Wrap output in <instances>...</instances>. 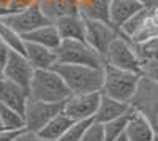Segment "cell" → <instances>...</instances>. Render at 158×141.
I'll return each mask as SVG.
<instances>
[{"label":"cell","mask_w":158,"mask_h":141,"mask_svg":"<svg viewBox=\"0 0 158 141\" xmlns=\"http://www.w3.org/2000/svg\"><path fill=\"white\" fill-rule=\"evenodd\" d=\"M2 78H3V67L0 65V79H2Z\"/></svg>","instance_id":"d590c367"},{"label":"cell","mask_w":158,"mask_h":141,"mask_svg":"<svg viewBox=\"0 0 158 141\" xmlns=\"http://www.w3.org/2000/svg\"><path fill=\"white\" fill-rule=\"evenodd\" d=\"M0 129H3V127H2V121H0Z\"/></svg>","instance_id":"8d00e7d4"},{"label":"cell","mask_w":158,"mask_h":141,"mask_svg":"<svg viewBox=\"0 0 158 141\" xmlns=\"http://www.w3.org/2000/svg\"><path fill=\"white\" fill-rule=\"evenodd\" d=\"M130 113H127L125 116H120V118H117V119H112V121H109L106 124H103L104 125V133H106V141H112V139H115V138H118L120 135L125 133Z\"/></svg>","instance_id":"484cf974"},{"label":"cell","mask_w":158,"mask_h":141,"mask_svg":"<svg viewBox=\"0 0 158 141\" xmlns=\"http://www.w3.org/2000/svg\"><path fill=\"white\" fill-rule=\"evenodd\" d=\"M0 41H3L11 51L25 54V40L22 38V35L15 29H11L2 19H0Z\"/></svg>","instance_id":"cb8c5ba5"},{"label":"cell","mask_w":158,"mask_h":141,"mask_svg":"<svg viewBox=\"0 0 158 141\" xmlns=\"http://www.w3.org/2000/svg\"><path fill=\"white\" fill-rule=\"evenodd\" d=\"M56 53L60 63H79L97 68L104 67L103 56L84 40H62Z\"/></svg>","instance_id":"5b68a950"},{"label":"cell","mask_w":158,"mask_h":141,"mask_svg":"<svg viewBox=\"0 0 158 141\" xmlns=\"http://www.w3.org/2000/svg\"><path fill=\"white\" fill-rule=\"evenodd\" d=\"M5 24H8L11 29H15L16 32H19L21 35L30 33L35 29L41 27L44 24H49L51 21L44 16V13L41 11L40 5L30 6V8H24V10H18L10 13L8 16L0 18Z\"/></svg>","instance_id":"ba28073f"},{"label":"cell","mask_w":158,"mask_h":141,"mask_svg":"<svg viewBox=\"0 0 158 141\" xmlns=\"http://www.w3.org/2000/svg\"><path fill=\"white\" fill-rule=\"evenodd\" d=\"M54 70L62 76L71 94H92L101 92L103 68L79 65V63H56Z\"/></svg>","instance_id":"6da1fadb"},{"label":"cell","mask_w":158,"mask_h":141,"mask_svg":"<svg viewBox=\"0 0 158 141\" xmlns=\"http://www.w3.org/2000/svg\"><path fill=\"white\" fill-rule=\"evenodd\" d=\"M81 141H106V133H104V125L94 121L89 129L85 130Z\"/></svg>","instance_id":"83f0119b"},{"label":"cell","mask_w":158,"mask_h":141,"mask_svg":"<svg viewBox=\"0 0 158 141\" xmlns=\"http://www.w3.org/2000/svg\"><path fill=\"white\" fill-rule=\"evenodd\" d=\"M62 109L63 103H48L29 97L24 109V129L38 133Z\"/></svg>","instance_id":"52a82bcc"},{"label":"cell","mask_w":158,"mask_h":141,"mask_svg":"<svg viewBox=\"0 0 158 141\" xmlns=\"http://www.w3.org/2000/svg\"><path fill=\"white\" fill-rule=\"evenodd\" d=\"M19 135V132L8 130V129H0V141H15V138Z\"/></svg>","instance_id":"1f68e13d"},{"label":"cell","mask_w":158,"mask_h":141,"mask_svg":"<svg viewBox=\"0 0 158 141\" xmlns=\"http://www.w3.org/2000/svg\"><path fill=\"white\" fill-rule=\"evenodd\" d=\"M22 38L29 43H36V45H41V46H46V48H51V49H57L60 41H62V36H60L54 22L44 24V25L35 29L30 33L22 35Z\"/></svg>","instance_id":"ffe728a7"},{"label":"cell","mask_w":158,"mask_h":141,"mask_svg":"<svg viewBox=\"0 0 158 141\" xmlns=\"http://www.w3.org/2000/svg\"><path fill=\"white\" fill-rule=\"evenodd\" d=\"M10 54H11V49L3 41H0V65H2V67H5V63H6Z\"/></svg>","instance_id":"4dcf8cb0"},{"label":"cell","mask_w":158,"mask_h":141,"mask_svg":"<svg viewBox=\"0 0 158 141\" xmlns=\"http://www.w3.org/2000/svg\"><path fill=\"white\" fill-rule=\"evenodd\" d=\"M0 121H2L3 129L15 132L24 130V114L2 103H0Z\"/></svg>","instance_id":"d4e9b609"},{"label":"cell","mask_w":158,"mask_h":141,"mask_svg":"<svg viewBox=\"0 0 158 141\" xmlns=\"http://www.w3.org/2000/svg\"><path fill=\"white\" fill-rule=\"evenodd\" d=\"M54 24L62 36V40H84L85 41V19L79 13L62 16L56 19Z\"/></svg>","instance_id":"9a60e30c"},{"label":"cell","mask_w":158,"mask_h":141,"mask_svg":"<svg viewBox=\"0 0 158 141\" xmlns=\"http://www.w3.org/2000/svg\"><path fill=\"white\" fill-rule=\"evenodd\" d=\"M33 73H35V68L32 67L29 59L21 53L11 51V54L5 63V67H3V78L21 86L22 89H25L29 92Z\"/></svg>","instance_id":"30bf717a"},{"label":"cell","mask_w":158,"mask_h":141,"mask_svg":"<svg viewBox=\"0 0 158 141\" xmlns=\"http://www.w3.org/2000/svg\"><path fill=\"white\" fill-rule=\"evenodd\" d=\"M74 121L68 116V114H65L63 109H62L59 114H56V116L38 132V135L41 136L43 139H46V141H59L60 136L68 130V127Z\"/></svg>","instance_id":"7402d4cb"},{"label":"cell","mask_w":158,"mask_h":141,"mask_svg":"<svg viewBox=\"0 0 158 141\" xmlns=\"http://www.w3.org/2000/svg\"><path fill=\"white\" fill-rule=\"evenodd\" d=\"M155 38H158V5L147 8V15L144 18L141 29L130 41L133 45H144Z\"/></svg>","instance_id":"44dd1931"},{"label":"cell","mask_w":158,"mask_h":141,"mask_svg":"<svg viewBox=\"0 0 158 141\" xmlns=\"http://www.w3.org/2000/svg\"><path fill=\"white\" fill-rule=\"evenodd\" d=\"M146 8L138 0H111L109 3V22L117 30L138 11Z\"/></svg>","instance_id":"2e32d148"},{"label":"cell","mask_w":158,"mask_h":141,"mask_svg":"<svg viewBox=\"0 0 158 141\" xmlns=\"http://www.w3.org/2000/svg\"><path fill=\"white\" fill-rule=\"evenodd\" d=\"M94 122V119H84V121H74L68 130L65 132L59 141H81L85 130L89 129V125Z\"/></svg>","instance_id":"4316f807"},{"label":"cell","mask_w":158,"mask_h":141,"mask_svg":"<svg viewBox=\"0 0 158 141\" xmlns=\"http://www.w3.org/2000/svg\"><path fill=\"white\" fill-rule=\"evenodd\" d=\"M25 57L29 59L32 67L35 70H49L54 68V65L59 62L56 49H51L36 43L25 41Z\"/></svg>","instance_id":"5bb4252c"},{"label":"cell","mask_w":158,"mask_h":141,"mask_svg":"<svg viewBox=\"0 0 158 141\" xmlns=\"http://www.w3.org/2000/svg\"><path fill=\"white\" fill-rule=\"evenodd\" d=\"M141 59L142 75L158 83V38L144 45H135Z\"/></svg>","instance_id":"ac0fdd59"},{"label":"cell","mask_w":158,"mask_h":141,"mask_svg":"<svg viewBox=\"0 0 158 141\" xmlns=\"http://www.w3.org/2000/svg\"><path fill=\"white\" fill-rule=\"evenodd\" d=\"M27 100H29V92L25 89L5 78L0 79V103L2 105H6L24 114Z\"/></svg>","instance_id":"4fadbf2b"},{"label":"cell","mask_w":158,"mask_h":141,"mask_svg":"<svg viewBox=\"0 0 158 141\" xmlns=\"http://www.w3.org/2000/svg\"><path fill=\"white\" fill-rule=\"evenodd\" d=\"M38 5L51 22H54L62 16L77 13L76 0H40Z\"/></svg>","instance_id":"603a6c76"},{"label":"cell","mask_w":158,"mask_h":141,"mask_svg":"<svg viewBox=\"0 0 158 141\" xmlns=\"http://www.w3.org/2000/svg\"><path fill=\"white\" fill-rule=\"evenodd\" d=\"M103 86H101V94L108 95L111 98H115L118 101H125L130 103L131 98L135 97L138 84L141 81L139 73L135 71H127L120 70L111 65L104 63L103 67Z\"/></svg>","instance_id":"3957f363"},{"label":"cell","mask_w":158,"mask_h":141,"mask_svg":"<svg viewBox=\"0 0 158 141\" xmlns=\"http://www.w3.org/2000/svg\"><path fill=\"white\" fill-rule=\"evenodd\" d=\"M101 92L92 94H71L63 103V113L68 114L73 121L94 119L100 105Z\"/></svg>","instance_id":"9c48e42d"},{"label":"cell","mask_w":158,"mask_h":141,"mask_svg":"<svg viewBox=\"0 0 158 141\" xmlns=\"http://www.w3.org/2000/svg\"><path fill=\"white\" fill-rule=\"evenodd\" d=\"M125 135L128 141H155V130L149 119L144 116L142 113L131 108L128 124L125 129Z\"/></svg>","instance_id":"7c38bea8"},{"label":"cell","mask_w":158,"mask_h":141,"mask_svg":"<svg viewBox=\"0 0 158 141\" xmlns=\"http://www.w3.org/2000/svg\"><path fill=\"white\" fill-rule=\"evenodd\" d=\"M40 3V0H10V6L13 11L24 10V8H30Z\"/></svg>","instance_id":"f1b7e54d"},{"label":"cell","mask_w":158,"mask_h":141,"mask_svg":"<svg viewBox=\"0 0 158 141\" xmlns=\"http://www.w3.org/2000/svg\"><path fill=\"white\" fill-rule=\"evenodd\" d=\"M138 2H141L146 8H152V6H156L158 5V0H138Z\"/></svg>","instance_id":"d6a6232c"},{"label":"cell","mask_w":158,"mask_h":141,"mask_svg":"<svg viewBox=\"0 0 158 141\" xmlns=\"http://www.w3.org/2000/svg\"><path fill=\"white\" fill-rule=\"evenodd\" d=\"M109 3L111 0H76V10L85 21L109 22Z\"/></svg>","instance_id":"d6986e66"},{"label":"cell","mask_w":158,"mask_h":141,"mask_svg":"<svg viewBox=\"0 0 158 141\" xmlns=\"http://www.w3.org/2000/svg\"><path fill=\"white\" fill-rule=\"evenodd\" d=\"M118 35V30L109 22L103 21H85V41L94 48L98 54L103 56L112 43V40Z\"/></svg>","instance_id":"8fae6325"},{"label":"cell","mask_w":158,"mask_h":141,"mask_svg":"<svg viewBox=\"0 0 158 141\" xmlns=\"http://www.w3.org/2000/svg\"><path fill=\"white\" fill-rule=\"evenodd\" d=\"M71 92L62 76L54 70H35L29 87V97L48 103H65Z\"/></svg>","instance_id":"7a4b0ae2"},{"label":"cell","mask_w":158,"mask_h":141,"mask_svg":"<svg viewBox=\"0 0 158 141\" xmlns=\"http://www.w3.org/2000/svg\"><path fill=\"white\" fill-rule=\"evenodd\" d=\"M104 63L115 67V68H120V70L135 71V73L142 75L141 59H139L136 46L128 38L122 36L120 33L109 45L106 54H104Z\"/></svg>","instance_id":"8992f818"},{"label":"cell","mask_w":158,"mask_h":141,"mask_svg":"<svg viewBox=\"0 0 158 141\" xmlns=\"http://www.w3.org/2000/svg\"><path fill=\"white\" fill-rule=\"evenodd\" d=\"M130 106L142 113L152 124L155 136L158 139V83L149 76L142 75L138 84L136 94L131 98Z\"/></svg>","instance_id":"277c9868"},{"label":"cell","mask_w":158,"mask_h":141,"mask_svg":"<svg viewBox=\"0 0 158 141\" xmlns=\"http://www.w3.org/2000/svg\"><path fill=\"white\" fill-rule=\"evenodd\" d=\"M0 8H8V10H11L10 0H0Z\"/></svg>","instance_id":"836d02e7"},{"label":"cell","mask_w":158,"mask_h":141,"mask_svg":"<svg viewBox=\"0 0 158 141\" xmlns=\"http://www.w3.org/2000/svg\"><path fill=\"white\" fill-rule=\"evenodd\" d=\"M15 141H46V139H43L41 136H40L38 133H35V132H30V130H21L19 132V135L15 138Z\"/></svg>","instance_id":"f546056e"},{"label":"cell","mask_w":158,"mask_h":141,"mask_svg":"<svg viewBox=\"0 0 158 141\" xmlns=\"http://www.w3.org/2000/svg\"><path fill=\"white\" fill-rule=\"evenodd\" d=\"M131 111L130 103H125V101H118L115 98H111L108 95H103L100 98V105L98 109L95 113V118L94 121L100 122V124H106L112 119H117L120 116H125L127 113Z\"/></svg>","instance_id":"e0dca14e"},{"label":"cell","mask_w":158,"mask_h":141,"mask_svg":"<svg viewBox=\"0 0 158 141\" xmlns=\"http://www.w3.org/2000/svg\"><path fill=\"white\" fill-rule=\"evenodd\" d=\"M112 141H128V138H127V135L123 133V135H120L118 138H115V139H112Z\"/></svg>","instance_id":"e575fe53"}]
</instances>
